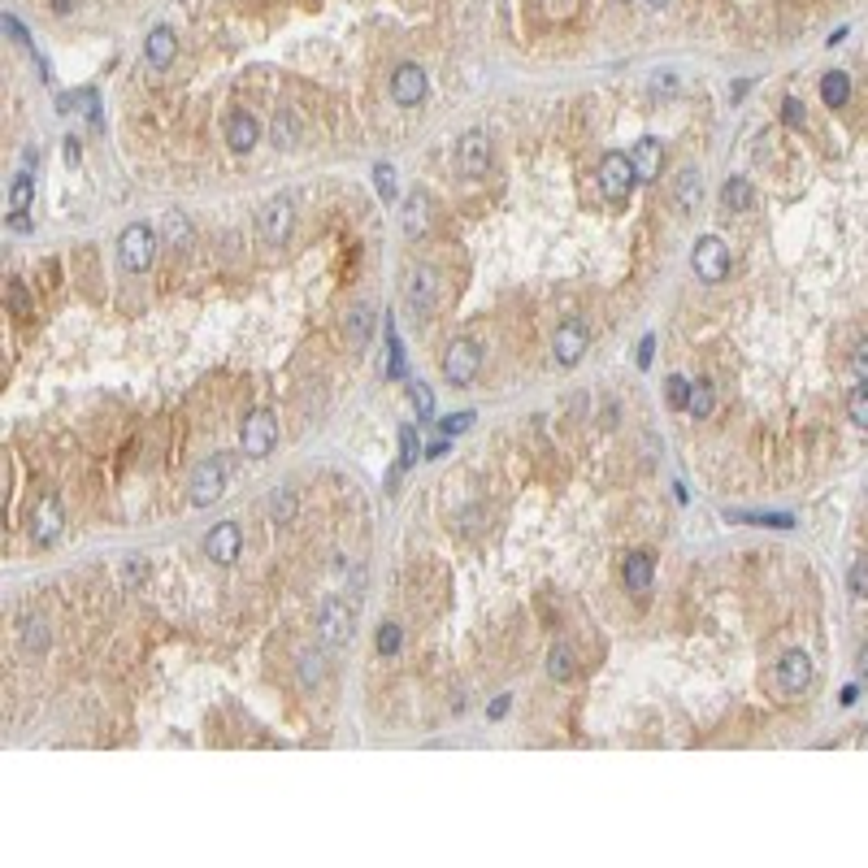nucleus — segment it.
<instances>
[{
    "label": "nucleus",
    "instance_id": "1",
    "mask_svg": "<svg viewBox=\"0 0 868 868\" xmlns=\"http://www.w3.org/2000/svg\"><path fill=\"white\" fill-rule=\"evenodd\" d=\"M768 686H773L777 700H799L812 686V656L807 651H786L768 673Z\"/></svg>",
    "mask_w": 868,
    "mask_h": 868
},
{
    "label": "nucleus",
    "instance_id": "2",
    "mask_svg": "<svg viewBox=\"0 0 868 868\" xmlns=\"http://www.w3.org/2000/svg\"><path fill=\"white\" fill-rule=\"evenodd\" d=\"M595 178H600L603 201L626 204V201H630V192H635V183H638L635 166H630V152H603L600 174H595Z\"/></svg>",
    "mask_w": 868,
    "mask_h": 868
},
{
    "label": "nucleus",
    "instance_id": "3",
    "mask_svg": "<svg viewBox=\"0 0 868 868\" xmlns=\"http://www.w3.org/2000/svg\"><path fill=\"white\" fill-rule=\"evenodd\" d=\"M152 257H157V234H152V226H143V222L127 226L122 239H118V261H122V269L127 274H143V269L152 266Z\"/></svg>",
    "mask_w": 868,
    "mask_h": 868
},
{
    "label": "nucleus",
    "instance_id": "4",
    "mask_svg": "<svg viewBox=\"0 0 868 868\" xmlns=\"http://www.w3.org/2000/svg\"><path fill=\"white\" fill-rule=\"evenodd\" d=\"M239 443H243V456L266 461L269 452H274V443H278V422H274V413L252 408V413L243 417V426H239Z\"/></svg>",
    "mask_w": 868,
    "mask_h": 868
},
{
    "label": "nucleus",
    "instance_id": "5",
    "mask_svg": "<svg viewBox=\"0 0 868 868\" xmlns=\"http://www.w3.org/2000/svg\"><path fill=\"white\" fill-rule=\"evenodd\" d=\"M478 369H482V348L473 339H452L443 352V378L452 387H469L478 378Z\"/></svg>",
    "mask_w": 868,
    "mask_h": 868
},
{
    "label": "nucleus",
    "instance_id": "6",
    "mask_svg": "<svg viewBox=\"0 0 868 868\" xmlns=\"http://www.w3.org/2000/svg\"><path fill=\"white\" fill-rule=\"evenodd\" d=\"M691 266H695V274L703 283H725L730 278V248H725V239L721 234H703L695 243V252H691Z\"/></svg>",
    "mask_w": 868,
    "mask_h": 868
},
{
    "label": "nucleus",
    "instance_id": "7",
    "mask_svg": "<svg viewBox=\"0 0 868 868\" xmlns=\"http://www.w3.org/2000/svg\"><path fill=\"white\" fill-rule=\"evenodd\" d=\"M222 491H226V461L222 456H213V461H201V465L192 469V482H187V495L196 508H209V504L222 500Z\"/></svg>",
    "mask_w": 868,
    "mask_h": 868
},
{
    "label": "nucleus",
    "instance_id": "8",
    "mask_svg": "<svg viewBox=\"0 0 868 868\" xmlns=\"http://www.w3.org/2000/svg\"><path fill=\"white\" fill-rule=\"evenodd\" d=\"M257 226H261V239H266V243H287V239H291V226H296V204H291V196H274V201L261 204Z\"/></svg>",
    "mask_w": 868,
    "mask_h": 868
},
{
    "label": "nucleus",
    "instance_id": "9",
    "mask_svg": "<svg viewBox=\"0 0 868 868\" xmlns=\"http://www.w3.org/2000/svg\"><path fill=\"white\" fill-rule=\"evenodd\" d=\"M586 348H591V331H586V322L569 317V322L556 326V339H552V356H556V365L573 369L582 356H586Z\"/></svg>",
    "mask_w": 868,
    "mask_h": 868
},
{
    "label": "nucleus",
    "instance_id": "10",
    "mask_svg": "<svg viewBox=\"0 0 868 868\" xmlns=\"http://www.w3.org/2000/svg\"><path fill=\"white\" fill-rule=\"evenodd\" d=\"M352 621H356V617H352L348 600H339V595H334V600L322 603V617H317V635H322V643H326V647H343V643L352 638V630H356Z\"/></svg>",
    "mask_w": 868,
    "mask_h": 868
},
{
    "label": "nucleus",
    "instance_id": "11",
    "mask_svg": "<svg viewBox=\"0 0 868 868\" xmlns=\"http://www.w3.org/2000/svg\"><path fill=\"white\" fill-rule=\"evenodd\" d=\"M204 552H209L213 565H234L243 556V530L234 521H217L209 530V538H204Z\"/></svg>",
    "mask_w": 868,
    "mask_h": 868
},
{
    "label": "nucleus",
    "instance_id": "12",
    "mask_svg": "<svg viewBox=\"0 0 868 868\" xmlns=\"http://www.w3.org/2000/svg\"><path fill=\"white\" fill-rule=\"evenodd\" d=\"M456 166L461 174L469 178H482L487 169H491V139L482 131H465L461 135V143H456Z\"/></svg>",
    "mask_w": 868,
    "mask_h": 868
},
{
    "label": "nucleus",
    "instance_id": "13",
    "mask_svg": "<svg viewBox=\"0 0 868 868\" xmlns=\"http://www.w3.org/2000/svg\"><path fill=\"white\" fill-rule=\"evenodd\" d=\"M404 300H408V308H413L417 317H426V313L434 308V300H438V274H434L430 266H417L413 274H408Z\"/></svg>",
    "mask_w": 868,
    "mask_h": 868
},
{
    "label": "nucleus",
    "instance_id": "14",
    "mask_svg": "<svg viewBox=\"0 0 868 868\" xmlns=\"http://www.w3.org/2000/svg\"><path fill=\"white\" fill-rule=\"evenodd\" d=\"M422 96H426V70L413 66V61L396 66V74H391V101L413 109V104H422Z\"/></svg>",
    "mask_w": 868,
    "mask_h": 868
},
{
    "label": "nucleus",
    "instance_id": "15",
    "mask_svg": "<svg viewBox=\"0 0 868 868\" xmlns=\"http://www.w3.org/2000/svg\"><path fill=\"white\" fill-rule=\"evenodd\" d=\"M630 166H635L638 183H656L660 178V166H665V148H660V139H638L635 148H630Z\"/></svg>",
    "mask_w": 868,
    "mask_h": 868
},
{
    "label": "nucleus",
    "instance_id": "16",
    "mask_svg": "<svg viewBox=\"0 0 868 868\" xmlns=\"http://www.w3.org/2000/svg\"><path fill=\"white\" fill-rule=\"evenodd\" d=\"M61 526H66V517H61V504L48 495V500L35 508V517H31V538L39 543V547H48V543H57Z\"/></svg>",
    "mask_w": 868,
    "mask_h": 868
},
{
    "label": "nucleus",
    "instance_id": "17",
    "mask_svg": "<svg viewBox=\"0 0 868 868\" xmlns=\"http://www.w3.org/2000/svg\"><path fill=\"white\" fill-rule=\"evenodd\" d=\"M257 139H261V127H257L252 113H231L226 118V143H231L234 152H252Z\"/></svg>",
    "mask_w": 868,
    "mask_h": 868
},
{
    "label": "nucleus",
    "instance_id": "18",
    "mask_svg": "<svg viewBox=\"0 0 868 868\" xmlns=\"http://www.w3.org/2000/svg\"><path fill=\"white\" fill-rule=\"evenodd\" d=\"M621 573H626V586H630L635 595H647V591H651V577H656V561H651V552H630Z\"/></svg>",
    "mask_w": 868,
    "mask_h": 868
},
{
    "label": "nucleus",
    "instance_id": "19",
    "mask_svg": "<svg viewBox=\"0 0 868 868\" xmlns=\"http://www.w3.org/2000/svg\"><path fill=\"white\" fill-rule=\"evenodd\" d=\"M673 201H677V209L682 213H695L703 201V174L695 166H686L682 174H677V183H673Z\"/></svg>",
    "mask_w": 868,
    "mask_h": 868
},
{
    "label": "nucleus",
    "instance_id": "20",
    "mask_svg": "<svg viewBox=\"0 0 868 868\" xmlns=\"http://www.w3.org/2000/svg\"><path fill=\"white\" fill-rule=\"evenodd\" d=\"M161 234H166V243H174V248H192L196 243V231H192V217L183 213V209H169L166 217H161Z\"/></svg>",
    "mask_w": 868,
    "mask_h": 868
},
{
    "label": "nucleus",
    "instance_id": "21",
    "mask_svg": "<svg viewBox=\"0 0 868 868\" xmlns=\"http://www.w3.org/2000/svg\"><path fill=\"white\" fill-rule=\"evenodd\" d=\"M274 148H283V152H291V148H300V139H304V127H300V118L291 113V109H278V118H274Z\"/></svg>",
    "mask_w": 868,
    "mask_h": 868
},
{
    "label": "nucleus",
    "instance_id": "22",
    "mask_svg": "<svg viewBox=\"0 0 868 868\" xmlns=\"http://www.w3.org/2000/svg\"><path fill=\"white\" fill-rule=\"evenodd\" d=\"M143 53H148V61L157 70H166L174 66V53H178V39H174V31L169 27H157V31L148 35V44H143Z\"/></svg>",
    "mask_w": 868,
    "mask_h": 868
},
{
    "label": "nucleus",
    "instance_id": "23",
    "mask_svg": "<svg viewBox=\"0 0 868 868\" xmlns=\"http://www.w3.org/2000/svg\"><path fill=\"white\" fill-rule=\"evenodd\" d=\"M721 204H725L730 213H747V209H756V192H751V183H747V178H725V187H721Z\"/></svg>",
    "mask_w": 868,
    "mask_h": 868
},
{
    "label": "nucleus",
    "instance_id": "24",
    "mask_svg": "<svg viewBox=\"0 0 868 868\" xmlns=\"http://www.w3.org/2000/svg\"><path fill=\"white\" fill-rule=\"evenodd\" d=\"M35 201V174L31 169H18L13 183H9V213H27Z\"/></svg>",
    "mask_w": 868,
    "mask_h": 868
},
{
    "label": "nucleus",
    "instance_id": "25",
    "mask_svg": "<svg viewBox=\"0 0 868 868\" xmlns=\"http://www.w3.org/2000/svg\"><path fill=\"white\" fill-rule=\"evenodd\" d=\"M61 109H66V113H83L92 131H101V127H104L101 104H96V92H87V87H83V92H74V96H66V104H61Z\"/></svg>",
    "mask_w": 868,
    "mask_h": 868
},
{
    "label": "nucleus",
    "instance_id": "26",
    "mask_svg": "<svg viewBox=\"0 0 868 868\" xmlns=\"http://www.w3.org/2000/svg\"><path fill=\"white\" fill-rule=\"evenodd\" d=\"M821 101L830 104V109H838V104L851 101V78H847L842 70H834V74H825V78H821Z\"/></svg>",
    "mask_w": 868,
    "mask_h": 868
},
{
    "label": "nucleus",
    "instance_id": "27",
    "mask_svg": "<svg viewBox=\"0 0 868 868\" xmlns=\"http://www.w3.org/2000/svg\"><path fill=\"white\" fill-rule=\"evenodd\" d=\"M712 408H717L712 382H708V378H695V382H691V404H686V413H691V417H712Z\"/></svg>",
    "mask_w": 868,
    "mask_h": 868
},
{
    "label": "nucleus",
    "instance_id": "28",
    "mask_svg": "<svg viewBox=\"0 0 868 868\" xmlns=\"http://www.w3.org/2000/svg\"><path fill=\"white\" fill-rule=\"evenodd\" d=\"M369 331H373V308H365V304L352 308V313H348V343H352V348H365Z\"/></svg>",
    "mask_w": 868,
    "mask_h": 868
},
{
    "label": "nucleus",
    "instance_id": "29",
    "mask_svg": "<svg viewBox=\"0 0 868 868\" xmlns=\"http://www.w3.org/2000/svg\"><path fill=\"white\" fill-rule=\"evenodd\" d=\"M404 234L408 239L426 234V196H408V204H404Z\"/></svg>",
    "mask_w": 868,
    "mask_h": 868
},
{
    "label": "nucleus",
    "instance_id": "30",
    "mask_svg": "<svg viewBox=\"0 0 868 868\" xmlns=\"http://www.w3.org/2000/svg\"><path fill=\"white\" fill-rule=\"evenodd\" d=\"M547 673H552L556 682H569V677H573V647H569V643H552V651H547Z\"/></svg>",
    "mask_w": 868,
    "mask_h": 868
},
{
    "label": "nucleus",
    "instance_id": "31",
    "mask_svg": "<svg viewBox=\"0 0 868 868\" xmlns=\"http://www.w3.org/2000/svg\"><path fill=\"white\" fill-rule=\"evenodd\" d=\"M847 417H851L860 430H868V382H860V387L847 396Z\"/></svg>",
    "mask_w": 868,
    "mask_h": 868
},
{
    "label": "nucleus",
    "instance_id": "32",
    "mask_svg": "<svg viewBox=\"0 0 868 868\" xmlns=\"http://www.w3.org/2000/svg\"><path fill=\"white\" fill-rule=\"evenodd\" d=\"M269 517L283 521V526H291V521H296V495H291V491H274V495H269Z\"/></svg>",
    "mask_w": 868,
    "mask_h": 868
},
{
    "label": "nucleus",
    "instance_id": "33",
    "mask_svg": "<svg viewBox=\"0 0 868 868\" xmlns=\"http://www.w3.org/2000/svg\"><path fill=\"white\" fill-rule=\"evenodd\" d=\"M738 521H747V526H773V530H790L795 526L790 512H742Z\"/></svg>",
    "mask_w": 868,
    "mask_h": 868
},
{
    "label": "nucleus",
    "instance_id": "34",
    "mask_svg": "<svg viewBox=\"0 0 868 868\" xmlns=\"http://www.w3.org/2000/svg\"><path fill=\"white\" fill-rule=\"evenodd\" d=\"M665 400H668V408H677V413H682V408L691 404V378L673 373V378H668V387H665Z\"/></svg>",
    "mask_w": 868,
    "mask_h": 868
},
{
    "label": "nucleus",
    "instance_id": "35",
    "mask_svg": "<svg viewBox=\"0 0 868 868\" xmlns=\"http://www.w3.org/2000/svg\"><path fill=\"white\" fill-rule=\"evenodd\" d=\"M373 187H378V196H382V201H396V169L387 166V161H378V166H373Z\"/></svg>",
    "mask_w": 868,
    "mask_h": 868
},
{
    "label": "nucleus",
    "instance_id": "36",
    "mask_svg": "<svg viewBox=\"0 0 868 868\" xmlns=\"http://www.w3.org/2000/svg\"><path fill=\"white\" fill-rule=\"evenodd\" d=\"M408 400H413V408H417V417H430L434 413V396H430L426 382H408Z\"/></svg>",
    "mask_w": 868,
    "mask_h": 868
},
{
    "label": "nucleus",
    "instance_id": "37",
    "mask_svg": "<svg viewBox=\"0 0 868 868\" xmlns=\"http://www.w3.org/2000/svg\"><path fill=\"white\" fill-rule=\"evenodd\" d=\"M322 682V656L317 651H304L300 656V686H317Z\"/></svg>",
    "mask_w": 868,
    "mask_h": 868
},
{
    "label": "nucleus",
    "instance_id": "38",
    "mask_svg": "<svg viewBox=\"0 0 868 868\" xmlns=\"http://www.w3.org/2000/svg\"><path fill=\"white\" fill-rule=\"evenodd\" d=\"M417 452H422V443H417V430L413 426H404L400 430V465H417Z\"/></svg>",
    "mask_w": 868,
    "mask_h": 868
},
{
    "label": "nucleus",
    "instance_id": "39",
    "mask_svg": "<svg viewBox=\"0 0 868 868\" xmlns=\"http://www.w3.org/2000/svg\"><path fill=\"white\" fill-rule=\"evenodd\" d=\"M9 308H13L18 317H31V313H35V304H31V296H27V287H22V283H9Z\"/></svg>",
    "mask_w": 868,
    "mask_h": 868
},
{
    "label": "nucleus",
    "instance_id": "40",
    "mask_svg": "<svg viewBox=\"0 0 868 868\" xmlns=\"http://www.w3.org/2000/svg\"><path fill=\"white\" fill-rule=\"evenodd\" d=\"M400 643H404L400 626H391V621H387V626L378 630V651H382V656H396V651H400Z\"/></svg>",
    "mask_w": 868,
    "mask_h": 868
},
{
    "label": "nucleus",
    "instance_id": "41",
    "mask_svg": "<svg viewBox=\"0 0 868 868\" xmlns=\"http://www.w3.org/2000/svg\"><path fill=\"white\" fill-rule=\"evenodd\" d=\"M22 647H27V651H44V647H48V630H44V621H27V630H22Z\"/></svg>",
    "mask_w": 868,
    "mask_h": 868
},
{
    "label": "nucleus",
    "instance_id": "42",
    "mask_svg": "<svg viewBox=\"0 0 868 868\" xmlns=\"http://www.w3.org/2000/svg\"><path fill=\"white\" fill-rule=\"evenodd\" d=\"M782 122H786V127H803V122H807V109H803L799 96H786V101H782Z\"/></svg>",
    "mask_w": 868,
    "mask_h": 868
},
{
    "label": "nucleus",
    "instance_id": "43",
    "mask_svg": "<svg viewBox=\"0 0 868 868\" xmlns=\"http://www.w3.org/2000/svg\"><path fill=\"white\" fill-rule=\"evenodd\" d=\"M473 417H478V413H469V408H465V413H452V417H443L438 426H443V434H447V438H456L461 430H469V426H473Z\"/></svg>",
    "mask_w": 868,
    "mask_h": 868
},
{
    "label": "nucleus",
    "instance_id": "44",
    "mask_svg": "<svg viewBox=\"0 0 868 868\" xmlns=\"http://www.w3.org/2000/svg\"><path fill=\"white\" fill-rule=\"evenodd\" d=\"M851 595H868V556H860L856 565H851Z\"/></svg>",
    "mask_w": 868,
    "mask_h": 868
},
{
    "label": "nucleus",
    "instance_id": "45",
    "mask_svg": "<svg viewBox=\"0 0 868 868\" xmlns=\"http://www.w3.org/2000/svg\"><path fill=\"white\" fill-rule=\"evenodd\" d=\"M851 373H856L860 382H868V339H860V343L851 348Z\"/></svg>",
    "mask_w": 868,
    "mask_h": 868
},
{
    "label": "nucleus",
    "instance_id": "46",
    "mask_svg": "<svg viewBox=\"0 0 868 868\" xmlns=\"http://www.w3.org/2000/svg\"><path fill=\"white\" fill-rule=\"evenodd\" d=\"M577 9V0H543V13L547 18H569Z\"/></svg>",
    "mask_w": 868,
    "mask_h": 868
},
{
    "label": "nucleus",
    "instance_id": "47",
    "mask_svg": "<svg viewBox=\"0 0 868 868\" xmlns=\"http://www.w3.org/2000/svg\"><path fill=\"white\" fill-rule=\"evenodd\" d=\"M4 31L13 35V44H22V48H27V44H31V39H27V31H22V22H18V18H13V13H4Z\"/></svg>",
    "mask_w": 868,
    "mask_h": 868
},
{
    "label": "nucleus",
    "instance_id": "48",
    "mask_svg": "<svg viewBox=\"0 0 868 868\" xmlns=\"http://www.w3.org/2000/svg\"><path fill=\"white\" fill-rule=\"evenodd\" d=\"M651 348H656V339L647 334V339L638 343V369H647V365H651Z\"/></svg>",
    "mask_w": 868,
    "mask_h": 868
},
{
    "label": "nucleus",
    "instance_id": "49",
    "mask_svg": "<svg viewBox=\"0 0 868 868\" xmlns=\"http://www.w3.org/2000/svg\"><path fill=\"white\" fill-rule=\"evenodd\" d=\"M143 573H148V565H143V561H135V556H131V561H127V582H135V577L143 582Z\"/></svg>",
    "mask_w": 868,
    "mask_h": 868
},
{
    "label": "nucleus",
    "instance_id": "50",
    "mask_svg": "<svg viewBox=\"0 0 868 868\" xmlns=\"http://www.w3.org/2000/svg\"><path fill=\"white\" fill-rule=\"evenodd\" d=\"M856 673H860V682H868V643L860 647V656H856Z\"/></svg>",
    "mask_w": 868,
    "mask_h": 868
},
{
    "label": "nucleus",
    "instance_id": "51",
    "mask_svg": "<svg viewBox=\"0 0 868 868\" xmlns=\"http://www.w3.org/2000/svg\"><path fill=\"white\" fill-rule=\"evenodd\" d=\"M443 452H447V434H443V438H438V443H430V447H426V461H438V456H443Z\"/></svg>",
    "mask_w": 868,
    "mask_h": 868
},
{
    "label": "nucleus",
    "instance_id": "52",
    "mask_svg": "<svg viewBox=\"0 0 868 868\" xmlns=\"http://www.w3.org/2000/svg\"><path fill=\"white\" fill-rule=\"evenodd\" d=\"M61 152H66V161L74 166V161H78V139H66V148H61Z\"/></svg>",
    "mask_w": 868,
    "mask_h": 868
},
{
    "label": "nucleus",
    "instance_id": "53",
    "mask_svg": "<svg viewBox=\"0 0 868 868\" xmlns=\"http://www.w3.org/2000/svg\"><path fill=\"white\" fill-rule=\"evenodd\" d=\"M504 712H508V695H500V700H495V703H491V717H495V721H500V717H504Z\"/></svg>",
    "mask_w": 868,
    "mask_h": 868
},
{
    "label": "nucleus",
    "instance_id": "54",
    "mask_svg": "<svg viewBox=\"0 0 868 868\" xmlns=\"http://www.w3.org/2000/svg\"><path fill=\"white\" fill-rule=\"evenodd\" d=\"M53 9H57V13H70V9H74V0H53Z\"/></svg>",
    "mask_w": 868,
    "mask_h": 868
},
{
    "label": "nucleus",
    "instance_id": "55",
    "mask_svg": "<svg viewBox=\"0 0 868 868\" xmlns=\"http://www.w3.org/2000/svg\"><path fill=\"white\" fill-rule=\"evenodd\" d=\"M665 4H673V0H647V9H665Z\"/></svg>",
    "mask_w": 868,
    "mask_h": 868
},
{
    "label": "nucleus",
    "instance_id": "56",
    "mask_svg": "<svg viewBox=\"0 0 868 868\" xmlns=\"http://www.w3.org/2000/svg\"><path fill=\"white\" fill-rule=\"evenodd\" d=\"M860 742H864V747H868V734H864V738H860Z\"/></svg>",
    "mask_w": 868,
    "mask_h": 868
}]
</instances>
